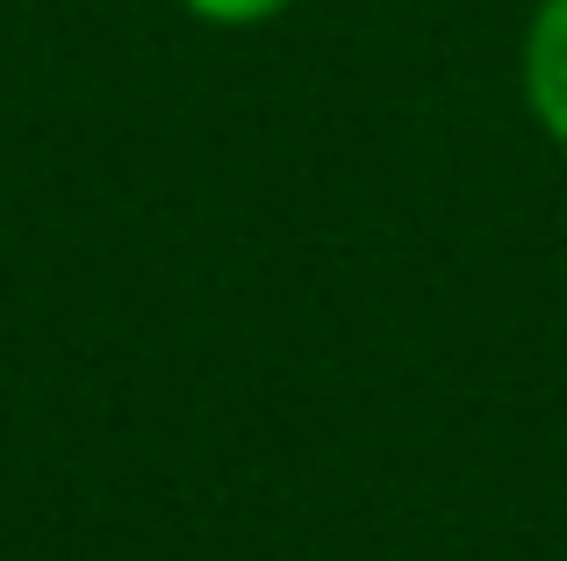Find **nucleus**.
Wrapping results in <instances>:
<instances>
[{"label": "nucleus", "instance_id": "nucleus-1", "mask_svg": "<svg viewBox=\"0 0 567 561\" xmlns=\"http://www.w3.org/2000/svg\"><path fill=\"white\" fill-rule=\"evenodd\" d=\"M525 101L539 115V130L567 144V0H539L525 37Z\"/></svg>", "mask_w": 567, "mask_h": 561}, {"label": "nucleus", "instance_id": "nucleus-2", "mask_svg": "<svg viewBox=\"0 0 567 561\" xmlns=\"http://www.w3.org/2000/svg\"><path fill=\"white\" fill-rule=\"evenodd\" d=\"M181 8L202 14V22H216V29H251V22H274L295 0H181Z\"/></svg>", "mask_w": 567, "mask_h": 561}]
</instances>
